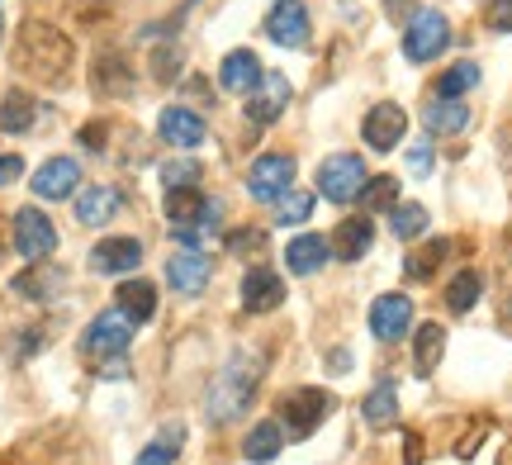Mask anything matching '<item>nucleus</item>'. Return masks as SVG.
Here are the masks:
<instances>
[{"mask_svg": "<svg viewBox=\"0 0 512 465\" xmlns=\"http://www.w3.org/2000/svg\"><path fill=\"white\" fill-rule=\"evenodd\" d=\"M261 375H266V361H261V356H247V352L228 356L219 371H214L209 390H204V418H209L214 428H223V423H238L242 413L252 409Z\"/></svg>", "mask_w": 512, "mask_h": 465, "instance_id": "2", "label": "nucleus"}, {"mask_svg": "<svg viewBox=\"0 0 512 465\" xmlns=\"http://www.w3.org/2000/svg\"><path fill=\"white\" fill-rule=\"evenodd\" d=\"M181 447H185V428L181 423H166V428L157 432V442L138 451V465H176Z\"/></svg>", "mask_w": 512, "mask_h": 465, "instance_id": "32", "label": "nucleus"}, {"mask_svg": "<svg viewBox=\"0 0 512 465\" xmlns=\"http://www.w3.org/2000/svg\"><path fill=\"white\" fill-rule=\"evenodd\" d=\"M403 465H422V437L418 432H403Z\"/></svg>", "mask_w": 512, "mask_h": 465, "instance_id": "46", "label": "nucleus"}, {"mask_svg": "<svg viewBox=\"0 0 512 465\" xmlns=\"http://www.w3.org/2000/svg\"><path fill=\"white\" fill-rule=\"evenodd\" d=\"M266 38L280 48H304L309 43V5L304 0H280L266 15Z\"/></svg>", "mask_w": 512, "mask_h": 465, "instance_id": "10", "label": "nucleus"}, {"mask_svg": "<svg viewBox=\"0 0 512 465\" xmlns=\"http://www.w3.org/2000/svg\"><path fill=\"white\" fill-rule=\"evenodd\" d=\"M285 105H290V76L266 72L261 86L252 91V100H247V119H252V124H275V119L285 114Z\"/></svg>", "mask_w": 512, "mask_h": 465, "instance_id": "16", "label": "nucleus"}, {"mask_svg": "<svg viewBox=\"0 0 512 465\" xmlns=\"http://www.w3.org/2000/svg\"><path fill=\"white\" fill-rule=\"evenodd\" d=\"M157 133H162V143L190 152V148H200L209 129H204V119L195 110H185V105H166V110L157 114Z\"/></svg>", "mask_w": 512, "mask_h": 465, "instance_id": "12", "label": "nucleus"}, {"mask_svg": "<svg viewBox=\"0 0 512 465\" xmlns=\"http://www.w3.org/2000/svg\"><path fill=\"white\" fill-rule=\"evenodd\" d=\"M81 186V167L76 157H48L43 167L34 171V195L38 200H67Z\"/></svg>", "mask_w": 512, "mask_h": 465, "instance_id": "14", "label": "nucleus"}, {"mask_svg": "<svg viewBox=\"0 0 512 465\" xmlns=\"http://www.w3.org/2000/svg\"><path fill=\"white\" fill-rule=\"evenodd\" d=\"M114 309L128 314L133 328H138V323H152V314H157V285H152V280H124L119 295H114Z\"/></svg>", "mask_w": 512, "mask_h": 465, "instance_id": "23", "label": "nucleus"}, {"mask_svg": "<svg viewBox=\"0 0 512 465\" xmlns=\"http://www.w3.org/2000/svg\"><path fill=\"white\" fill-rule=\"evenodd\" d=\"M422 124H427V133L432 138H451V133H465V124H470V105L465 100H427L422 105Z\"/></svg>", "mask_w": 512, "mask_h": 465, "instance_id": "22", "label": "nucleus"}, {"mask_svg": "<svg viewBox=\"0 0 512 465\" xmlns=\"http://www.w3.org/2000/svg\"><path fill=\"white\" fill-rule=\"evenodd\" d=\"M143 266V242L138 238H105L100 247H91V271L100 276H128Z\"/></svg>", "mask_w": 512, "mask_h": 465, "instance_id": "13", "label": "nucleus"}, {"mask_svg": "<svg viewBox=\"0 0 512 465\" xmlns=\"http://www.w3.org/2000/svg\"><path fill=\"white\" fill-rule=\"evenodd\" d=\"M361 418H366L370 428H389V423L399 418V394H394L389 380H380V385L361 399Z\"/></svg>", "mask_w": 512, "mask_h": 465, "instance_id": "30", "label": "nucleus"}, {"mask_svg": "<svg viewBox=\"0 0 512 465\" xmlns=\"http://www.w3.org/2000/svg\"><path fill=\"white\" fill-rule=\"evenodd\" d=\"M0 43H5V15H0Z\"/></svg>", "mask_w": 512, "mask_h": 465, "instance_id": "48", "label": "nucleus"}, {"mask_svg": "<svg viewBox=\"0 0 512 465\" xmlns=\"http://www.w3.org/2000/svg\"><path fill=\"white\" fill-rule=\"evenodd\" d=\"M332 409H337V399H332L328 390H294V394L280 399V418H275V423L285 428L290 442H304V437H309V432L318 428Z\"/></svg>", "mask_w": 512, "mask_h": 465, "instance_id": "3", "label": "nucleus"}, {"mask_svg": "<svg viewBox=\"0 0 512 465\" xmlns=\"http://www.w3.org/2000/svg\"><path fill=\"white\" fill-rule=\"evenodd\" d=\"M408 171H413V176H427V171H432V143H413V148H408Z\"/></svg>", "mask_w": 512, "mask_h": 465, "instance_id": "42", "label": "nucleus"}, {"mask_svg": "<svg viewBox=\"0 0 512 465\" xmlns=\"http://www.w3.org/2000/svg\"><path fill=\"white\" fill-rule=\"evenodd\" d=\"M328 257H332V247H328V238H318V233L290 238V247H285V266H290L294 276H313Z\"/></svg>", "mask_w": 512, "mask_h": 465, "instance_id": "24", "label": "nucleus"}, {"mask_svg": "<svg viewBox=\"0 0 512 465\" xmlns=\"http://www.w3.org/2000/svg\"><path fill=\"white\" fill-rule=\"evenodd\" d=\"M261 247H266V233H261V228H233V233H228V252H238V257L261 252Z\"/></svg>", "mask_w": 512, "mask_h": 465, "instance_id": "39", "label": "nucleus"}, {"mask_svg": "<svg viewBox=\"0 0 512 465\" xmlns=\"http://www.w3.org/2000/svg\"><path fill=\"white\" fill-rule=\"evenodd\" d=\"M451 247H456V242H446V238H437V242H422V247H413V252H408V257H403V276L408 280H432L437 276V266L446 257H451Z\"/></svg>", "mask_w": 512, "mask_h": 465, "instance_id": "27", "label": "nucleus"}, {"mask_svg": "<svg viewBox=\"0 0 512 465\" xmlns=\"http://www.w3.org/2000/svg\"><path fill=\"white\" fill-rule=\"evenodd\" d=\"M403 133H408V110L394 105V100H380L361 124V138H366L370 152H394L403 143Z\"/></svg>", "mask_w": 512, "mask_h": 465, "instance_id": "9", "label": "nucleus"}, {"mask_svg": "<svg viewBox=\"0 0 512 465\" xmlns=\"http://www.w3.org/2000/svg\"><path fill=\"white\" fill-rule=\"evenodd\" d=\"M200 176H204L200 162L176 157V162H166V167H162V186L166 190H200Z\"/></svg>", "mask_w": 512, "mask_h": 465, "instance_id": "38", "label": "nucleus"}, {"mask_svg": "<svg viewBox=\"0 0 512 465\" xmlns=\"http://www.w3.org/2000/svg\"><path fill=\"white\" fill-rule=\"evenodd\" d=\"M10 242H15L19 257L34 266V261H48V257H53L57 228H53V219H48L43 209L24 205V209H15V219H10Z\"/></svg>", "mask_w": 512, "mask_h": 465, "instance_id": "4", "label": "nucleus"}, {"mask_svg": "<svg viewBox=\"0 0 512 465\" xmlns=\"http://www.w3.org/2000/svg\"><path fill=\"white\" fill-rule=\"evenodd\" d=\"M204 200L200 190H166V219H171V228H195L204 214Z\"/></svg>", "mask_w": 512, "mask_h": 465, "instance_id": "31", "label": "nucleus"}, {"mask_svg": "<svg viewBox=\"0 0 512 465\" xmlns=\"http://www.w3.org/2000/svg\"><path fill=\"white\" fill-rule=\"evenodd\" d=\"M498 299H503V318L512 323V252H508V261H503V290H498Z\"/></svg>", "mask_w": 512, "mask_h": 465, "instance_id": "45", "label": "nucleus"}, {"mask_svg": "<svg viewBox=\"0 0 512 465\" xmlns=\"http://www.w3.org/2000/svg\"><path fill=\"white\" fill-rule=\"evenodd\" d=\"M451 43V19L441 10H413L408 29H403V57L408 62H432V57L446 53Z\"/></svg>", "mask_w": 512, "mask_h": 465, "instance_id": "6", "label": "nucleus"}, {"mask_svg": "<svg viewBox=\"0 0 512 465\" xmlns=\"http://www.w3.org/2000/svg\"><path fill=\"white\" fill-rule=\"evenodd\" d=\"M441 352H446V328L441 323H418V333H413V366H418V375L437 371Z\"/></svg>", "mask_w": 512, "mask_h": 465, "instance_id": "28", "label": "nucleus"}, {"mask_svg": "<svg viewBox=\"0 0 512 465\" xmlns=\"http://www.w3.org/2000/svg\"><path fill=\"white\" fill-rule=\"evenodd\" d=\"M356 200H361V209H366V214H370V209H394V205H399V181H394V176H370Z\"/></svg>", "mask_w": 512, "mask_h": 465, "instance_id": "36", "label": "nucleus"}, {"mask_svg": "<svg viewBox=\"0 0 512 465\" xmlns=\"http://www.w3.org/2000/svg\"><path fill=\"white\" fill-rule=\"evenodd\" d=\"M19 176H24V157L5 152V157H0V186H15Z\"/></svg>", "mask_w": 512, "mask_h": 465, "instance_id": "44", "label": "nucleus"}, {"mask_svg": "<svg viewBox=\"0 0 512 465\" xmlns=\"http://www.w3.org/2000/svg\"><path fill=\"white\" fill-rule=\"evenodd\" d=\"M408 323H413V299L408 295H380L370 304V333L380 337V342H399L408 333Z\"/></svg>", "mask_w": 512, "mask_h": 465, "instance_id": "11", "label": "nucleus"}, {"mask_svg": "<svg viewBox=\"0 0 512 465\" xmlns=\"http://www.w3.org/2000/svg\"><path fill=\"white\" fill-rule=\"evenodd\" d=\"M34 119H38V100L34 95H24V91H10L5 100H0V133H29L34 129Z\"/></svg>", "mask_w": 512, "mask_h": 465, "instance_id": "29", "label": "nucleus"}, {"mask_svg": "<svg viewBox=\"0 0 512 465\" xmlns=\"http://www.w3.org/2000/svg\"><path fill=\"white\" fill-rule=\"evenodd\" d=\"M484 19H489V29L508 34L512 29V0H489V5H484Z\"/></svg>", "mask_w": 512, "mask_h": 465, "instance_id": "41", "label": "nucleus"}, {"mask_svg": "<svg viewBox=\"0 0 512 465\" xmlns=\"http://www.w3.org/2000/svg\"><path fill=\"white\" fill-rule=\"evenodd\" d=\"M370 242H375V224H370V214H351L342 224L332 228V257L342 261H361L370 252Z\"/></svg>", "mask_w": 512, "mask_h": 465, "instance_id": "18", "label": "nucleus"}, {"mask_svg": "<svg viewBox=\"0 0 512 465\" xmlns=\"http://www.w3.org/2000/svg\"><path fill=\"white\" fill-rule=\"evenodd\" d=\"M366 181H370L366 157H356V152H332V157H323V167H318V190L328 195L332 205L356 200Z\"/></svg>", "mask_w": 512, "mask_h": 465, "instance_id": "5", "label": "nucleus"}, {"mask_svg": "<svg viewBox=\"0 0 512 465\" xmlns=\"http://www.w3.org/2000/svg\"><path fill=\"white\" fill-rule=\"evenodd\" d=\"M124 209V190L119 186H86L76 195V224L81 228H105Z\"/></svg>", "mask_w": 512, "mask_h": 465, "instance_id": "17", "label": "nucleus"}, {"mask_svg": "<svg viewBox=\"0 0 512 465\" xmlns=\"http://www.w3.org/2000/svg\"><path fill=\"white\" fill-rule=\"evenodd\" d=\"M332 371L347 375V371H351V352H342V347H337V352H332Z\"/></svg>", "mask_w": 512, "mask_h": 465, "instance_id": "47", "label": "nucleus"}, {"mask_svg": "<svg viewBox=\"0 0 512 465\" xmlns=\"http://www.w3.org/2000/svg\"><path fill=\"white\" fill-rule=\"evenodd\" d=\"M484 295V276L479 271H460L451 285H446V304H451V314H470Z\"/></svg>", "mask_w": 512, "mask_h": 465, "instance_id": "33", "label": "nucleus"}, {"mask_svg": "<svg viewBox=\"0 0 512 465\" xmlns=\"http://www.w3.org/2000/svg\"><path fill=\"white\" fill-rule=\"evenodd\" d=\"M209 276H214V261L204 257V252H176V257L166 261V280L181 295H200L204 285H209Z\"/></svg>", "mask_w": 512, "mask_h": 465, "instance_id": "19", "label": "nucleus"}, {"mask_svg": "<svg viewBox=\"0 0 512 465\" xmlns=\"http://www.w3.org/2000/svg\"><path fill=\"white\" fill-rule=\"evenodd\" d=\"M261 62H256V53H247V48H238V53H228L223 57V67H219V86L228 95H252L256 86H261Z\"/></svg>", "mask_w": 512, "mask_h": 465, "instance_id": "21", "label": "nucleus"}, {"mask_svg": "<svg viewBox=\"0 0 512 465\" xmlns=\"http://www.w3.org/2000/svg\"><path fill=\"white\" fill-rule=\"evenodd\" d=\"M275 224L280 228H294V224H309V214H313V195L309 190H290V195H280L275 200Z\"/></svg>", "mask_w": 512, "mask_h": 465, "instance_id": "37", "label": "nucleus"}, {"mask_svg": "<svg viewBox=\"0 0 512 465\" xmlns=\"http://www.w3.org/2000/svg\"><path fill=\"white\" fill-rule=\"evenodd\" d=\"M128 342H133V323L119 309H105V314L91 318V328L81 337V356L86 361H110V356H124Z\"/></svg>", "mask_w": 512, "mask_h": 465, "instance_id": "7", "label": "nucleus"}, {"mask_svg": "<svg viewBox=\"0 0 512 465\" xmlns=\"http://www.w3.org/2000/svg\"><path fill=\"white\" fill-rule=\"evenodd\" d=\"M62 285H67V271H62V266H53V261H34L29 271H19L15 276V295L43 304V299L62 295Z\"/></svg>", "mask_w": 512, "mask_h": 465, "instance_id": "20", "label": "nucleus"}, {"mask_svg": "<svg viewBox=\"0 0 512 465\" xmlns=\"http://www.w3.org/2000/svg\"><path fill=\"white\" fill-rule=\"evenodd\" d=\"M247 190H252V200L261 205H275L280 195H290L294 190V157L290 152H261L247 171Z\"/></svg>", "mask_w": 512, "mask_h": 465, "instance_id": "8", "label": "nucleus"}, {"mask_svg": "<svg viewBox=\"0 0 512 465\" xmlns=\"http://www.w3.org/2000/svg\"><path fill=\"white\" fill-rule=\"evenodd\" d=\"M105 124H81V133H76V138H81V148H91V152H100L105 148V143H110V138H105Z\"/></svg>", "mask_w": 512, "mask_h": 465, "instance_id": "43", "label": "nucleus"}, {"mask_svg": "<svg viewBox=\"0 0 512 465\" xmlns=\"http://www.w3.org/2000/svg\"><path fill=\"white\" fill-rule=\"evenodd\" d=\"M280 447H285V428L275 423V418H261L252 432H247V442H242V456L252 465H266L280 456Z\"/></svg>", "mask_w": 512, "mask_h": 465, "instance_id": "26", "label": "nucleus"}, {"mask_svg": "<svg viewBox=\"0 0 512 465\" xmlns=\"http://www.w3.org/2000/svg\"><path fill=\"white\" fill-rule=\"evenodd\" d=\"M15 67L43 86H62L76 67V43L48 19H24L15 38Z\"/></svg>", "mask_w": 512, "mask_h": 465, "instance_id": "1", "label": "nucleus"}, {"mask_svg": "<svg viewBox=\"0 0 512 465\" xmlns=\"http://www.w3.org/2000/svg\"><path fill=\"white\" fill-rule=\"evenodd\" d=\"M0 257H5V238H0Z\"/></svg>", "mask_w": 512, "mask_h": 465, "instance_id": "49", "label": "nucleus"}, {"mask_svg": "<svg viewBox=\"0 0 512 465\" xmlns=\"http://www.w3.org/2000/svg\"><path fill=\"white\" fill-rule=\"evenodd\" d=\"M475 86H479V62H456V67L437 81L432 95H437V100H460V95L475 91Z\"/></svg>", "mask_w": 512, "mask_h": 465, "instance_id": "35", "label": "nucleus"}, {"mask_svg": "<svg viewBox=\"0 0 512 465\" xmlns=\"http://www.w3.org/2000/svg\"><path fill=\"white\" fill-rule=\"evenodd\" d=\"M152 76H157V81L181 76V53H176V48H157V53H152Z\"/></svg>", "mask_w": 512, "mask_h": 465, "instance_id": "40", "label": "nucleus"}, {"mask_svg": "<svg viewBox=\"0 0 512 465\" xmlns=\"http://www.w3.org/2000/svg\"><path fill=\"white\" fill-rule=\"evenodd\" d=\"M285 304V285L275 276L271 266H252L247 276H242V309L247 314H271Z\"/></svg>", "mask_w": 512, "mask_h": 465, "instance_id": "15", "label": "nucleus"}, {"mask_svg": "<svg viewBox=\"0 0 512 465\" xmlns=\"http://www.w3.org/2000/svg\"><path fill=\"white\" fill-rule=\"evenodd\" d=\"M91 81L100 95H128L133 91V67L119 53H100L91 67Z\"/></svg>", "mask_w": 512, "mask_h": 465, "instance_id": "25", "label": "nucleus"}, {"mask_svg": "<svg viewBox=\"0 0 512 465\" xmlns=\"http://www.w3.org/2000/svg\"><path fill=\"white\" fill-rule=\"evenodd\" d=\"M389 233H394V238H403V242L422 238V233H427V209L413 205V200H408V205H394V209H389Z\"/></svg>", "mask_w": 512, "mask_h": 465, "instance_id": "34", "label": "nucleus"}]
</instances>
